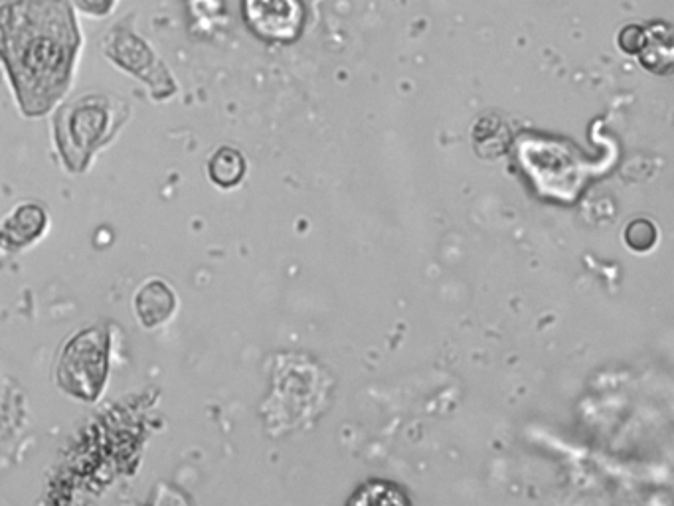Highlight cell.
Here are the masks:
<instances>
[{
  "instance_id": "cell-1",
  "label": "cell",
  "mask_w": 674,
  "mask_h": 506,
  "mask_svg": "<svg viewBox=\"0 0 674 506\" xmlns=\"http://www.w3.org/2000/svg\"><path fill=\"white\" fill-rule=\"evenodd\" d=\"M78 28L64 0L0 4V58L28 115L46 113L66 91Z\"/></svg>"
},
{
  "instance_id": "cell-2",
  "label": "cell",
  "mask_w": 674,
  "mask_h": 506,
  "mask_svg": "<svg viewBox=\"0 0 674 506\" xmlns=\"http://www.w3.org/2000/svg\"><path fill=\"white\" fill-rule=\"evenodd\" d=\"M111 107L109 101L97 95H87L84 99L68 105L58 115V143L64 157L78 161L76 169L82 167L89 153L99 145L109 133Z\"/></svg>"
},
{
  "instance_id": "cell-3",
  "label": "cell",
  "mask_w": 674,
  "mask_h": 506,
  "mask_svg": "<svg viewBox=\"0 0 674 506\" xmlns=\"http://www.w3.org/2000/svg\"><path fill=\"white\" fill-rule=\"evenodd\" d=\"M244 14L257 36L275 42L295 40L305 20L301 0H244Z\"/></svg>"
},
{
  "instance_id": "cell-4",
  "label": "cell",
  "mask_w": 674,
  "mask_h": 506,
  "mask_svg": "<svg viewBox=\"0 0 674 506\" xmlns=\"http://www.w3.org/2000/svg\"><path fill=\"white\" fill-rule=\"evenodd\" d=\"M174 309V295L165 283L153 281L137 295V313L145 327H155L169 319Z\"/></svg>"
},
{
  "instance_id": "cell-5",
  "label": "cell",
  "mask_w": 674,
  "mask_h": 506,
  "mask_svg": "<svg viewBox=\"0 0 674 506\" xmlns=\"http://www.w3.org/2000/svg\"><path fill=\"white\" fill-rule=\"evenodd\" d=\"M208 170H210V178L218 186L232 188L244 178L246 163H244V157L236 149L224 147L212 157Z\"/></svg>"
},
{
  "instance_id": "cell-6",
  "label": "cell",
  "mask_w": 674,
  "mask_h": 506,
  "mask_svg": "<svg viewBox=\"0 0 674 506\" xmlns=\"http://www.w3.org/2000/svg\"><path fill=\"white\" fill-rule=\"evenodd\" d=\"M625 242L635 252H649L657 242V228L649 220H633L625 230Z\"/></svg>"
},
{
  "instance_id": "cell-7",
  "label": "cell",
  "mask_w": 674,
  "mask_h": 506,
  "mask_svg": "<svg viewBox=\"0 0 674 506\" xmlns=\"http://www.w3.org/2000/svg\"><path fill=\"white\" fill-rule=\"evenodd\" d=\"M115 0H78V6L93 16H105L113 8Z\"/></svg>"
}]
</instances>
